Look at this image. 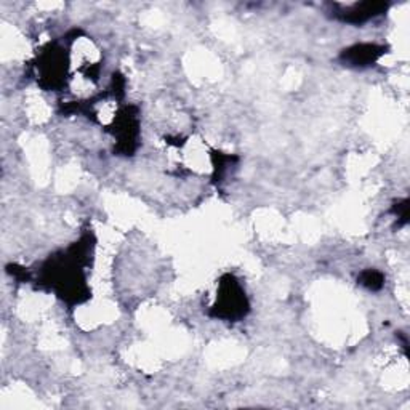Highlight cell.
<instances>
[{"instance_id":"2","label":"cell","mask_w":410,"mask_h":410,"mask_svg":"<svg viewBox=\"0 0 410 410\" xmlns=\"http://www.w3.org/2000/svg\"><path fill=\"white\" fill-rule=\"evenodd\" d=\"M383 47H377V45H356L353 48H349L347 52L344 50L343 58L344 61L348 59V63H351L353 66H367V64L374 63L383 55Z\"/></svg>"},{"instance_id":"1","label":"cell","mask_w":410,"mask_h":410,"mask_svg":"<svg viewBox=\"0 0 410 410\" xmlns=\"http://www.w3.org/2000/svg\"><path fill=\"white\" fill-rule=\"evenodd\" d=\"M247 310L249 303L239 282L233 276H225L220 282V295L213 306V314L221 319L234 321L244 317Z\"/></svg>"},{"instance_id":"3","label":"cell","mask_w":410,"mask_h":410,"mask_svg":"<svg viewBox=\"0 0 410 410\" xmlns=\"http://www.w3.org/2000/svg\"><path fill=\"white\" fill-rule=\"evenodd\" d=\"M383 10H386V5L383 3H363V5H354L353 8H348L343 15L344 21H349V23H364V21H369L374 16L380 15Z\"/></svg>"},{"instance_id":"4","label":"cell","mask_w":410,"mask_h":410,"mask_svg":"<svg viewBox=\"0 0 410 410\" xmlns=\"http://www.w3.org/2000/svg\"><path fill=\"white\" fill-rule=\"evenodd\" d=\"M360 284H364L365 287L375 290V289H380L383 285V278L381 274L375 271H367L363 274V278H360Z\"/></svg>"}]
</instances>
